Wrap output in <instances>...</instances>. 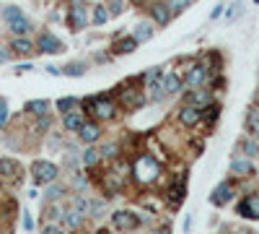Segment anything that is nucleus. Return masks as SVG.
<instances>
[{
    "label": "nucleus",
    "mask_w": 259,
    "mask_h": 234,
    "mask_svg": "<svg viewBox=\"0 0 259 234\" xmlns=\"http://www.w3.org/2000/svg\"><path fill=\"white\" fill-rule=\"evenodd\" d=\"M133 175H135L138 182L150 185V182L161 175V166H158V161H156L153 156H140V159L135 161V166H133Z\"/></svg>",
    "instance_id": "nucleus-1"
},
{
    "label": "nucleus",
    "mask_w": 259,
    "mask_h": 234,
    "mask_svg": "<svg viewBox=\"0 0 259 234\" xmlns=\"http://www.w3.org/2000/svg\"><path fill=\"white\" fill-rule=\"evenodd\" d=\"M104 208H106L104 200H94V203H89V214H91V216H101Z\"/></svg>",
    "instance_id": "nucleus-31"
},
{
    "label": "nucleus",
    "mask_w": 259,
    "mask_h": 234,
    "mask_svg": "<svg viewBox=\"0 0 259 234\" xmlns=\"http://www.w3.org/2000/svg\"><path fill=\"white\" fill-rule=\"evenodd\" d=\"M26 112H31V115H36V117L47 115V102H45V99H34V102H29V104H26Z\"/></svg>",
    "instance_id": "nucleus-20"
},
{
    "label": "nucleus",
    "mask_w": 259,
    "mask_h": 234,
    "mask_svg": "<svg viewBox=\"0 0 259 234\" xmlns=\"http://www.w3.org/2000/svg\"><path fill=\"white\" fill-rule=\"evenodd\" d=\"M96 159H99V151H94V148H85L83 156H80V161H83L85 166H94V164H96Z\"/></svg>",
    "instance_id": "nucleus-28"
},
{
    "label": "nucleus",
    "mask_w": 259,
    "mask_h": 234,
    "mask_svg": "<svg viewBox=\"0 0 259 234\" xmlns=\"http://www.w3.org/2000/svg\"><path fill=\"white\" fill-rule=\"evenodd\" d=\"M85 24H89V16H85V8H83L80 3H75V6H73V11H70V29H73V31H80Z\"/></svg>",
    "instance_id": "nucleus-7"
},
{
    "label": "nucleus",
    "mask_w": 259,
    "mask_h": 234,
    "mask_svg": "<svg viewBox=\"0 0 259 234\" xmlns=\"http://www.w3.org/2000/svg\"><path fill=\"white\" fill-rule=\"evenodd\" d=\"M239 211L244 216H251V219H259V195H251V198H246L241 206H239Z\"/></svg>",
    "instance_id": "nucleus-10"
},
{
    "label": "nucleus",
    "mask_w": 259,
    "mask_h": 234,
    "mask_svg": "<svg viewBox=\"0 0 259 234\" xmlns=\"http://www.w3.org/2000/svg\"><path fill=\"white\" fill-rule=\"evenodd\" d=\"M75 104H78V102H75L73 96H65V99H60V102H57V110H60V112H70V110L75 107Z\"/></svg>",
    "instance_id": "nucleus-29"
},
{
    "label": "nucleus",
    "mask_w": 259,
    "mask_h": 234,
    "mask_svg": "<svg viewBox=\"0 0 259 234\" xmlns=\"http://www.w3.org/2000/svg\"><path fill=\"white\" fill-rule=\"evenodd\" d=\"M39 50H41V52H47V55H57V52L65 50V45H62L57 37H52V34L45 31V34L39 37Z\"/></svg>",
    "instance_id": "nucleus-4"
},
{
    "label": "nucleus",
    "mask_w": 259,
    "mask_h": 234,
    "mask_svg": "<svg viewBox=\"0 0 259 234\" xmlns=\"http://www.w3.org/2000/svg\"><path fill=\"white\" fill-rule=\"evenodd\" d=\"M138 224H140V219H138L135 214H130V211H117V214H114V226H119V229H124V231L135 229Z\"/></svg>",
    "instance_id": "nucleus-5"
},
{
    "label": "nucleus",
    "mask_w": 259,
    "mask_h": 234,
    "mask_svg": "<svg viewBox=\"0 0 259 234\" xmlns=\"http://www.w3.org/2000/svg\"><path fill=\"white\" fill-rule=\"evenodd\" d=\"M189 104H194V107H200V104H210V91H194L192 96H189Z\"/></svg>",
    "instance_id": "nucleus-25"
},
{
    "label": "nucleus",
    "mask_w": 259,
    "mask_h": 234,
    "mask_svg": "<svg viewBox=\"0 0 259 234\" xmlns=\"http://www.w3.org/2000/svg\"><path fill=\"white\" fill-rule=\"evenodd\" d=\"M80 125H83V117L78 112H70L68 117H65V127H68V130H78Z\"/></svg>",
    "instance_id": "nucleus-26"
},
{
    "label": "nucleus",
    "mask_w": 259,
    "mask_h": 234,
    "mask_svg": "<svg viewBox=\"0 0 259 234\" xmlns=\"http://www.w3.org/2000/svg\"><path fill=\"white\" fill-rule=\"evenodd\" d=\"M73 185L80 190V187H85V180H83V177H75V180H73Z\"/></svg>",
    "instance_id": "nucleus-45"
},
{
    "label": "nucleus",
    "mask_w": 259,
    "mask_h": 234,
    "mask_svg": "<svg viewBox=\"0 0 259 234\" xmlns=\"http://www.w3.org/2000/svg\"><path fill=\"white\" fill-rule=\"evenodd\" d=\"M18 172H21L18 161H13V159H0V175H3V177H18Z\"/></svg>",
    "instance_id": "nucleus-14"
},
{
    "label": "nucleus",
    "mask_w": 259,
    "mask_h": 234,
    "mask_svg": "<svg viewBox=\"0 0 259 234\" xmlns=\"http://www.w3.org/2000/svg\"><path fill=\"white\" fill-rule=\"evenodd\" d=\"M6 122H8V102L0 96V127H3Z\"/></svg>",
    "instance_id": "nucleus-36"
},
{
    "label": "nucleus",
    "mask_w": 259,
    "mask_h": 234,
    "mask_svg": "<svg viewBox=\"0 0 259 234\" xmlns=\"http://www.w3.org/2000/svg\"><path fill=\"white\" fill-rule=\"evenodd\" d=\"M122 102L127 110H138L140 104L145 102V91H138V89H124L122 91Z\"/></svg>",
    "instance_id": "nucleus-6"
},
{
    "label": "nucleus",
    "mask_w": 259,
    "mask_h": 234,
    "mask_svg": "<svg viewBox=\"0 0 259 234\" xmlns=\"http://www.w3.org/2000/svg\"><path fill=\"white\" fill-rule=\"evenodd\" d=\"M161 89L168 91V94H177V91L182 89V81H179L174 73H166V76L161 78Z\"/></svg>",
    "instance_id": "nucleus-12"
},
{
    "label": "nucleus",
    "mask_w": 259,
    "mask_h": 234,
    "mask_svg": "<svg viewBox=\"0 0 259 234\" xmlns=\"http://www.w3.org/2000/svg\"><path fill=\"white\" fill-rule=\"evenodd\" d=\"M200 110L194 107V104H187V107H182V112H179V120H182V125H187V127H192V125H197L200 122Z\"/></svg>",
    "instance_id": "nucleus-8"
},
{
    "label": "nucleus",
    "mask_w": 259,
    "mask_h": 234,
    "mask_svg": "<svg viewBox=\"0 0 259 234\" xmlns=\"http://www.w3.org/2000/svg\"><path fill=\"white\" fill-rule=\"evenodd\" d=\"M18 16H21V8H18V6H6V8H3V18L8 21V24H11L13 18H18Z\"/></svg>",
    "instance_id": "nucleus-30"
},
{
    "label": "nucleus",
    "mask_w": 259,
    "mask_h": 234,
    "mask_svg": "<svg viewBox=\"0 0 259 234\" xmlns=\"http://www.w3.org/2000/svg\"><path fill=\"white\" fill-rule=\"evenodd\" d=\"M239 13H241V3H233V6H231V11H228V21H233Z\"/></svg>",
    "instance_id": "nucleus-41"
},
{
    "label": "nucleus",
    "mask_w": 259,
    "mask_h": 234,
    "mask_svg": "<svg viewBox=\"0 0 259 234\" xmlns=\"http://www.w3.org/2000/svg\"><path fill=\"white\" fill-rule=\"evenodd\" d=\"M133 3H138V6H140V3H143V0H133Z\"/></svg>",
    "instance_id": "nucleus-49"
},
{
    "label": "nucleus",
    "mask_w": 259,
    "mask_h": 234,
    "mask_svg": "<svg viewBox=\"0 0 259 234\" xmlns=\"http://www.w3.org/2000/svg\"><path fill=\"white\" fill-rule=\"evenodd\" d=\"M244 154H246V156H256V154H259V146H256L254 141H244Z\"/></svg>",
    "instance_id": "nucleus-37"
},
{
    "label": "nucleus",
    "mask_w": 259,
    "mask_h": 234,
    "mask_svg": "<svg viewBox=\"0 0 259 234\" xmlns=\"http://www.w3.org/2000/svg\"><path fill=\"white\" fill-rule=\"evenodd\" d=\"M210 200H212V206H226V203L231 200V187H228V185H221V187L212 193Z\"/></svg>",
    "instance_id": "nucleus-16"
},
{
    "label": "nucleus",
    "mask_w": 259,
    "mask_h": 234,
    "mask_svg": "<svg viewBox=\"0 0 259 234\" xmlns=\"http://www.w3.org/2000/svg\"><path fill=\"white\" fill-rule=\"evenodd\" d=\"M231 172H233V175L246 177V175H251V172H254V164H251L249 159H236V161L231 164Z\"/></svg>",
    "instance_id": "nucleus-13"
},
{
    "label": "nucleus",
    "mask_w": 259,
    "mask_h": 234,
    "mask_svg": "<svg viewBox=\"0 0 259 234\" xmlns=\"http://www.w3.org/2000/svg\"><path fill=\"white\" fill-rule=\"evenodd\" d=\"M65 195V187H60V185H52L50 190H47V200H57V198H62Z\"/></svg>",
    "instance_id": "nucleus-32"
},
{
    "label": "nucleus",
    "mask_w": 259,
    "mask_h": 234,
    "mask_svg": "<svg viewBox=\"0 0 259 234\" xmlns=\"http://www.w3.org/2000/svg\"><path fill=\"white\" fill-rule=\"evenodd\" d=\"M78 130H80L78 136H80L83 143H94V141H99V133H101V130H99V125H94V122H83Z\"/></svg>",
    "instance_id": "nucleus-9"
},
{
    "label": "nucleus",
    "mask_w": 259,
    "mask_h": 234,
    "mask_svg": "<svg viewBox=\"0 0 259 234\" xmlns=\"http://www.w3.org/2000/svg\"><path fill=\"white\" fill-rule=\"evenodd\" d=\"M57 175H60V169H57L52 161H36V164H34V180H36L39 185H50V182H55Z\"/></svg>",
    "instance_id": "nucleus-2"
},
{
    "label": "nucleus",
    "mask_w": 259,
    "mask_h": 234,
    "mask_svg": "<svg viewBox=\"0 0 259 234\" xmlns=\"http://www.w3.org/2000/svg\"><path fill=\"white\" fill-rule=\"evenodd\" d=\"M75 211H80V214H89V200H85V198H75Z\"/></svg>",
    "instance_id": "nucleus-39"
},
{
    "label": "nucleus",
    "mask_w": 259,
    "mask_h": 234,
    "mask_svg": "<svg viewBox=\"0 0 259 234\" xmlns=\"http://www.w3.org/2000/svg\"><path fill=\"white\" fill-rule=\"evenodd\" d=\"M8 26H11V31H13V34H26V31H31V21H29V18H24V16H18V18H13V21H11Z\"/></svg>",
    "instance_id": "nucleus-17"
},
{
    "label": "nucleus",
    "mask_w": 259,
    "mask_h": 234,
    "mask_svg": "<svg viewBox=\"0 0 259 234\" xmlns=\"http://www.w3.org/2000/svg\"><path fill=\"white\" fill-rule=\"evenodd\" d=\"M117 151H119V146H117V143H109V146H104L99 154L106 156V159H112V156H117Z\"/></svg>",
    "instance_id": "nucleus-34"
},
{
    "label": "nucleus",
    "mask_w": 259,
    "mask_h": 234,
    "mask_svg": "<svg viewBox=\"0 0 259 234\" xmlns=\"http://www.w3.org/2000/svg\"><path fill=\"white\" fill-rule=\"evenodd\" d=\"M135 47H138V42L130 37V39L117 42V45H114V52H117V55H130V52H135Z\"/></svg>",
    "instance_id": "nucleus-18"
},
{
    "label": "nucleus",
    "mask_w": 259,
    "mask_h": 234,
    "mask_svg": "<svg viewBox=\"0 0 259 234\" xmlns=\"http://www.w3.org/2000/svg\"><path fill=\"white\" fill-rule=\"evenodd\" d=\"M187 6H189V0H168V8L174 11V13H182Z\"/></svg>",
    "instance_id": "nucleus-35"
},
{
    "label": "nucleus",
    "mask_w": 259,
    "mask_h": 234,
    "mask_svg": "<svg viewBox=\"0 0 259 234\" xmlns=\"http://www.w3.org/2000/svg\"><path fill=\"white\" fill-rule=\"evenodd\" d=\"M99 234H109V231H99Z\"/></svg>",
    "instance_id": "nucleus-50"
},
{
    "label": "nucleus",
    "mask_w": 259,
    "mask_h": 234,
    "mask_svg": "<svg viewBox=\"0 0 259 234\" xmlns=\"http://www.w3.org/2000/svg\"><path fill=\"white\" fill-rule=\"evenodd\" d=\"M150 37H153V29H150L148 24H138L135 26V37H133L135 42H148Z\"/></svg>",
    "instance_id": "nucleus-22"
},
{
    "label": "nucleus",
    "mask_w": 259,
    "mask_h": 234,
    "mask_svg": "<svg viewBox=\"0 0 259 234\" xmlns=\"http://www.w3.org/2000/svg\"><path fill=\"white\" fill-rule=\"evenodd\" d=\"M112 11H109V16H119L122 11H124V6H122V0H112V6H109Z\"/></svg>",
    "instance_id": "nucleus-38"
},
{
    "label": "nucleus",
    "mask_w": 259,
    "mask_h": 234,
    "mask_svg": "<svg viewBox=\"0 0 259 234\" xmlns=\"http://www.w3.org/2000/svg\"><path fill=\"white\" fill-rule=\"evenodd\" d=\"M205 76H207V71H205L202 65H194V68L187 73V86H200V83L205 81Z\"/></svg>",
    "instance_id": "nucleus-15"
},
{
    "label": "nucleus",
    "mask_w": 259,
    "mask_h": 234,
    "mask_svg": "<svg viewBox=\"0 0 259 234\" xmlns=\"http://www.w3.org/2000/svg\"><path fill=\"white\" fill-rule=\"evenodd\" d=\"M47 71H50L52 76H60V68H55V65H47Z\"/></svg>",
    "instance_id": "nucleus-47"
},
{
    "label": "nucleus",
    "mask_w": 259,
    "mask_h": 234,
    "mask_svg": "<svg viewBox=\"0 0 259 234\" xmlns=\"http://www.w3.org/2000/svg\"><path fill=\"white\" fill-rule=\"evenodd\" d=\"M184 193H187V187H184V175H182V177H179V182L168 190V198H171V203H179V200L184 198Z\"/></svg>",
    "instance_id": "nucleus-19"
},
{
    "label": "nucleus",
    "mask_w": 259,
    "mask_h": 234,
    "mask_svg": "<svg viewBox=\"0 0 259 234\" xmlns=\"http://www.w3.org/2000/svg\"><path fill=\"white\" fill-rule=\"evenodd\" d=\"M24 226H26V229H31V226H34V224H31V216H29V214H24Z\"/></svg>",
    "instance_id": "nucleus-46"
},
{
    "label": "nucleus",
    "mask_w": 259,
    "mask_h": 234,
    "mask_svg": "<svg viewBox=\"0 0 259 234\" xmlns=\"http://www.w3.org/2000/svg\"><path fill=\"white\" fill-rule=\"evenodd\" d=\"M3 60H6V55H3V52H0V62H3Z\"/></svg>",
    "instance_id": "nucleus-48"
},
{
    "label": "nucleus",
    "mask_w": 259,
    "mask_h": 234,
    "mask_svg": "<svg viewBox=\"0 0 259 234\" xmlns=\"http://www.w3.org/2000/svg\"><path fill=\"white\" fill-rule=\"evenodd\" d=\"M249 127H251V133L259 138V112H249Z\"/></svg>",
    "instance_id": "nucleus-33"
},
{
    "label": "nucleus",
    "mask_w": 259,
    "mask_h": 234,
    "mask_svg": "<svg viewBox=\"0 0 259 234\" xmlns=\"http://www.w3.org/2000/svg\"><path fill=\"white\" fill-rule=\"evenodd\" d=\"M60 216H62V211H60L57 206H50V208H47V219H60Z\"/></svg>",
    "instance_id": "nucleus-40"
},
{
    "label": "nucleus",
    "mask_w": 259,
    "mask_h": 234,
    "mask_svg": "<svg viewBox=\"0 0 259 234\" xmlns=\"http://www.w3.org/2000/svg\"><path fill=\"white\" fill-rule=\"evenodd\" d=\"M65 224H68L70 229L83 226V214H80V211H70V214H65Z\"/></svg>",
    "instance_id": "nucleus-24"
},
{
    "label": "nucleus",
    "mask_w": 259,
    "mask_h": 234,
    "mask_svg": "<svg viewBox=\"0 0 259 234\" xmlns=\"http://www.w3.org/2000/svg\"><path fill=\"white\" fill-rule=\"evenodd\" d=\"M218 112H221L218 107H210V110L205 107V117H207V120H215V117H218Z\"/></svg>",
    "instance_id": "nucleus-42"
},
{
    "label": "nucleus",
    "mask_w": 259,
    "mask_h": 234,
    "mask_svg": "<svg viewBox=\"0 0 259 234\" xmlns=\"http://www.w3.org/2000/svg\"><path fill=\"white\" fill-rule=\"evenodd\" d=\"M41 234H62L57 226H45V229H41Z\"/></svg>",
    "instance_id": "nucleus-43"
},
{
    "label": "nucleus",
    "mask_w": 259,
    "mask_h": 234,
    "mask_svg": "<svg viewBox=\"0 0 259 234\" xmlns=\"http://www.w3.org/2000/svg\"><path fill=\"white\" fill-rule=\"evenodd\" d=\"M150 13H153V18L158 21L161 26H166L168 21H171V13H168V6H163V3H153L150 6Z\"/></svg>",
    "instance_id": "nucleus-11"
},
{
    "label": "nucleus",
    "mask_w": 259,
    "mask_h": 234,
    "mask_svg": "<svg viewBox=\"0 0 259 234\" xmlns=\"http://www.w3.org/2000/svg\"><path fill=\"white\" fill-rule=\"evenodd\" d=\"M221 13H223V6H215V8H212V13H210V18H218Z\"/></svg>",
    "instance_id": "nucleus-44"
},
{
    "label": "nucleus",
    "mask_w": 259,
    "mask_h": 234,
    "mask_svg": "<svg viewBox=\"0 0 259 234\" xmlns=\"http://www.w3.org/2000/svg\"><path fill=\"white\" fill-rule=\"evenodd\" d=\"M60 73H65V76H73V78H78V76H83L85 73V65L83 62H70V65H65Z\"/></svg>",
    "instance_id": "nucleus-23"
},
{
    "label": "nucleus",
    "mask_w": 259,
    "mask_h": 234,
    "mask_svg": "<svg viewBox=\"0 0 259 234\" xmlns=\"http://www.w3.org/2000/svg\"><path fill=\"white\" fill-rule=\"evenodd\" d=\"M11 50H16L18 55H31V52H34V45H31L29 39H13Z\"/></svg>",
    "instance_id": "nucleus-21"
},
{
    "label": "nucleus",
    "mask_w": 259,
    "mask_h": 234,
    "mask_svg": "<svg viewBox=\"0 0 259 234\" xmlns=\"http://www.w3.org/2000/svg\"><path fill=\"white\" fill-rule=\"evenodd\" d=\"M89 107L94 110V115H96L99 120H112V117H114V104L106 102V99H91Z\"/></svg>",
    "instance_id": "nucleus-3"
},
{
    "label": "nucleus",
    "mask_w": 259,
    "mask_h": 234,
    "mask_svg": "<svg viewBox=\"0 0 259 234\" xmlns=\"http://www.w3.org/2000/svg\"><path fill=\"white\" fill-rule=\"evenodd\" d=\"M106 21H109V11H106L104 6H96V11H94V24H106Z\"/></svg>",
    "instance_id": "nucleus-27"
}]
</instances>
